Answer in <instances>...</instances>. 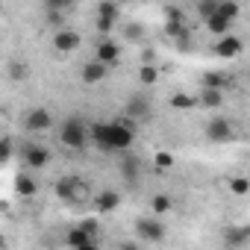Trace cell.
<instances>
[{
  "label": "cell",
  "instance_id": "1",
  "mask_svg": "<svg viewBox=\"0 0 250 250\" xmlns=\"http://www.w3.org/2000/svg\"><path fill=\"white\" fill-rule=\"evenodd\" d=\"M88 142H94L106 153H127L136 145V124L112 121V124H91Z\"/></svg>",
  "mask_w": 250,
  "mask_h": 250
},
{
  "label": "cell",
  "instance_id": "18",
  "mask_svg": "<svg viewBox=\"0 0 250 250\" xmlns=\"http://www.w3.org/2000/svg\"><path fill=\"white\" fill-rule=\"evenodd\" d=\"M121 174H124V180H127L130 186L139 183V177H142V165H139V159H136V156H124V159H121Z\"/></svg>",
  "mask_w": 250,
  "mask_h": 250
},
{
  "label": "cell",
  "instance_id": "19",
  "mask_svg": "<svg viewBox=\"0 0 250 250\" xmlns=\"http://www.w3.org/2000/svg\"><path fill=\"white\" fill-rule=\"evenodd\" d=\"M165 33H168V39H174L177 44H186V42L191 39V33H188V27H186L183 21H168V24H165Z\"/></svg>",
  "mask_w": 250,
  "mask_h": 250
},
{
  "label": "cell",
  "instance_id": "12",
  "mask_svg": "<svg viewBox=\"0 0 250 250\" xmlns=\"http://www.w3.org/2000/svg\"><path fill=\"white\" fill-rule=\"evenodd\" d=\"M21 156H24V165H27V168H33V171H39V168H47V165H50V150H47V147H42V145H27V147L21 150Z\"/></svg>",
  "mask_w": 250,
  "mask_h": 250
},
{
  "label": "cell",
  "instance_id": "34",
  "mask_svg": "<svg viewBox=\"0 0 250 250\" xmlns=\"http://www.w3.org/2000/svg\"><path fill=\"white\" fill-rule=\"evenodd\" d=\"M165 12H168V21H183V12H180L177 6H168Z\"/></svg>",
  "mask_w": 250,
  "mask_h": 250
},
{
  "label": "cell",
  "instance_id": "7",
  "mask_svg": "<svg viewBox=\"0 0 250 250\" xmlns=\"http://www.w3.org/2000/svg\"><path fill=\"white\" fill-rule=\"evenodd\" d=\"M241 50H244V44L232 33H224L215 42V56H221V59H235V56H241Z\"/></svg>",
  "mask_w": 250,
  "mask_h": 250
},
{
  "label": "cell",
  "instance_id": "26",
  "mask_svg": "<svg viewBox=\"0 0 250 250\" xmlns=\"http://www.w3.org/2000/svg\"><path fill=\"white\" fill-rule=\"evenodd\" d=\"M77 6V0H44V9H53V12H71Z\"/></svg>",
  "mask_w": 250,
  "mask_h": 250
},
{
  "label": "cell",
  "instance_id": "22",
  "mask_svg": "<svg viewBox=\"0 0 250 250\" xmlns=\"http://www.w3.org/2000/svg\"><path fill=\"white\" fill-rule=\"evenodd\" d=\"M171 106L180 109V112H188V109L197 106V97H194V94H186V91H177V94L171 97Z\"/></svg>",
  "mask_w": 250,
  "mask_h": 250
},
{
  "label": "cell",
  "instance_id": "25",
  "mask_svg": "<svg viewBox=\"0 0 250 250\" xmlns=\"http://www.w3.org/2000/svg\"><path fill=\"white\" fill-rule=\"evenodd\" d=\"M229 191L238 194V197L250 194V180H247V177H232V180H229Z\"/></svg>",
  "mask_w": 250,
  "mask_h": 250
},
{
  "label": "cell",
  "instance_id": "5",
  "mask_svg": "<svg viewBox=\"0 0 250 250\" xmlns=\"http://www.w3.org/2000/svg\"><path fill=\"white\" fill-rule=\"evenodd\" d=\"M85 191H88V188L83 186V180H80V177H62V180L56 183V194H59L65 203H77Z\"/></svg>",
  "mask_w": 250,
  "mask_h": 250
},
{
  "label": "cell",
  "instance_id": "28",
  "mask_svg": "<svg viewBox=\"0 0 250 250\" xmlns=\"http://www.w3.org/2000/svg\"><path fill=\"white\" fill-rule=\"evenodd\" d=\"M215 9H218V0H200V3H197V15H200V21L209 18Z\"/></svg>",
  "mask_w": 250,
  "mask_h": 250
},
{
  "label": "cell",
  "instance_id": "29",
  "mask_svg": "<svg viewBox=\"0 0 250 250\" xmlns=\"http://www.w3.org/2000/svg\"><path fill=\"white\" fill-rule=\"evenodd\" d=\"M12 153H15L12 142H9V139H0V165H6V162L12 159Z\"/></svg>",
  "mask_w": 250,
  "mask_h": 250
},
{
  "label": "cell",
  "instance_id": "35",
  "mask_svg": "<svg viewBox=\"0 0 250 250\" xmlns=\"http://www.w3.org/2000/svg\"><path fill=\"white\" fill-rule=\"evenodd\" d=\"M80 227H85V229H88V232H97V224H94V221H83V224H80Z\"/></svg>",
  "mask_w": 250,
  "mask_h": 250
},
{
  "label": "cell",
  "instance_id": "17",
  "mask_svg": "<svg viewBox=\"0 0 250 250\" xmlns=\"http://www.w3.org/2000/svg\"><path fill=\"white\" fill-rule=\"evenodd\" d=\"M197 106H203V109H221L224 106V91H218V88H200Z\"/></svg>",
  "mask_w": 250,
  "mask_h": 250
},
{
  "label": "cell",
  "instance_id": "23",
  "mask_svg": "<svg viewBox=\"0 0 250 250\" xmlns=\"http://www.w3.org/2000/svg\"><path fill=\"white\" fill-rule=\"evenodd\" d=\"M97 15H103V18H118V15H121V3H118V0H100V3H97Z\"/></svg>",
  "mask_w": 250,
  "mask_h": 250
},
{
  "label": "cell",
  "instance_id": "2",
  "mask_svg": "<svg viewBox=\"0 0 250 250\" xmlns=\"http://www.w3.org/2000/svg\"><path fill=\"white\" fill-rule=\"evenodd\" d=\"M59 142H62V147H68V150H83L85 145H88V124L83 121V118H65L62 121V127H59Z\"/></svg>",
  "mask_w": 250,
  "mask_h": 250
},
{
  "label": "cell",
  "instance_id": "3",
  "mask_svg": "<svg viewBox=\"0 0 250 250\" xmlns=\"http://www.w3.org/2000/svg\"><path fill=\"white\" fill-rule=\"evenodd\" d=\"M206 139L215 142V145H229V142L235 139V124H232L229 118H224V115L212 118V121L206 124Z\"/></svg>",
  "mask_w": 250,
  "mask_h": 250
},
{
  "label": "cell",
  "instance_id": "31",
  "mask_svg": "<svg viewBox=\"0 0 250 250\" xmlns=\"http://www.w3.org/2000/svg\"><path fill=\"white\" fill-rule=\"evenodd\" d=\"M124 36H127V39H133V42H139V39L145 36V27H142V24H130L127 30H124Z\"/></svg>",
  "mask_w": 250,
  "mask_h": 250
},
{
  "label": "cell",
  "instance_id": "16",
  "mask_svg": "<svg viewBox=\"0 0 250 250\" xmlns=\"http://www.w3.org/2000/svg\"><path fill=\"white\" fill-rule=\"evenodd\" d=\"M118 206H121V194H118V191H109V188H106V191H100V194L94 197V209H97L100 215L115 212Z\"/></svg>",
  "mask_w": 250,
  "mask_h": 250
},
{
  "label": "cell",
  "instance_id": "13",
  "mask_svg": "<svg viewBox=\"0 0 250 250\" xmlns=\"http://www.w3.org/2000/svg\"><path fill=\"white\" fill-rule=\"evenodd\" d=\"M232 83H235V80H232V74H227V71H206L203 80H200L203 88H218V91H227Z\"/></svg>",
  "mask_w": 250,
  "mask_h": 250
},
{
  "label": "cell",
  "instance_id": "36",
  "mask_svg": "<svg viewBox=\"0 0 250 250\" xmlns=\"http://www.w3.org/2000/svg\"><path fill=\"white\" fill-rule=\"evenodd\" d=\"M118 3H121V0H118Z\"/></svg>",
  "mask_w": 250,
  "mask_h": 250
},
{
  "label": "cell",
  "instance_id": "9",
  "mask_svg": "<svg viewBox=\"0 0 250 250\" xmlns=\"http://www.w3.org/2000/svg\"><path fill=\"white\" fill-rule=\"evenodd\" d=\"M65 244L68 247H77V250H91V247H97V238H94V232H88L85 227H71L68 232H65Z\"/></svg>",
  "mask_w": 250,
  "mask_h": 250
},
{
  "label": "cell",
  "instance_id": "15",
  "mask_svg": "<svg viewBox=\"0 0 250 250\" xmlns=\"http://www.w3.org/2000/svg\"><path fill=\"white\" fill-rule=\"evenodd\" d=\"M15 194H18V197H27V200L36 197V194H39V180H36L33 174H18V177H15Z\"/></svg>",
  "mask_w": 250,
  "mask_h": 250
},
{
  "label": "cell",
  "instance_id": "24",
  "mask_svg": "<svg viewBox=\"0 0 250 250\" xmlns=\"http://www.w3.org/2000/svg\"><path fill=\"white\" fill-rule=\"evenodd\" d=\"M174 206V200L168 197V194H153L150 197V209H153V215H162V212H168Z\"/></svg>",
  "mask_w": 250,
  "mask_h": 250
},
{
  "label": "cell",
  "instance_id": "10",
  "mask_svg": "<svg viewBox=\"0 0 250 250\" xmlns=\"http://www.w3.org/2000/svg\"><path fill=\"white\" fill-rule=\"evenodd\" d=\"M94 59H100L103 65H118L121 62V47H118V42H112L109 36H100V42H97V50H94Z\"/></svg>",
  "mask_w": 250,
  "mask_h": 250
},
{
  "label": "cell",
  "instance_id": "4",
  "mask_svg": "<svg viewBox=\"0 0 250 250\" xmlns=\"http://www.w3.org/2000/svg\"><path fill=\"white\" fill-rule=\"evenodd\" d=\"M24 127H27V133H47V130L53 127V115H50V109H44V106L30 109L27 118H24Z\"/></svg>",
  "mask_w": 250,
  "mask_h": 250
},
{
  "label": "cell",
  "instance_id": "11",
  "mask_svg": "<svg viewBox=\"0 0 250 250\" xmlns=\"http://www.w3.org/2000/svg\"><path fill=\"white\" fill-rule=\"evenodd\" d=\"M106 77H109V65H103L100 59H91V62H85V65L80 68L83 85H97V83H103Z\"/></svg>",
  "mask_w": 250,
  "mask_h": 250
},
{
  "label": "cell",
  "instance_id": "32",
  "mask_svg": "<svg viewBox=\"0 0 250 250\" xmlns=\"http://www.w3.org/2000/svg\"><path fill=\"white\" fill-rule=\"evenodd\" d=\"M47 24H53L56 30L65 27V12H53V9H47Z\"/></svg>",
  "mask_w": 250,
  "mask_h": 250
},
{
  "label": "cell",
  "instance_id": "8",
  "mask_svg": "<svg viewBox=\"0 0 250 250\" xmlns=\"http://www.w3.org/2000/svg\"><path fill=\"white\" fill-rule=\"evenodd\" d=\"M136 232H139V238H145V241L156 244V241H162V238H165V224H159V221H156V215H153V218H139Z\"/></svg>",
  "mask_w": 250,
  "mask_h": 250
},
{
  "label": "cell",
  "instance_id": "20",
  "mask_svg": "<svg viewBox=\"0 0 250 250\" xmlns=\"http://www.w3.org/2000/svg\"><path fill=\"white\" fill-rule=\"evenodd\" d=\"M147 112H150V100L147 97H142V94L130 97V103H127V115L130 118H145Z\"/></svg>",
  "mask_w": 250,
  "mask_h": 250
},
{
  "label": "cell",
  "instance_id": "6",
  "mask_svg": "<svg viewBox=\"0 0 250 250\" xmlns=\"http://www.w3.org/2000/svg\"><path fill=\"white\" fill-rule=\"evenodd\" d=\"M80 44H83V36H80L77 30L59 27V30L53 33V47H56L59 53H74V50H77Z\"/></svg>",
  "mask_w": 250,
  "mask_h": 250
},
{
  "label": "cell",
  "instance_id": "30",
  "mask_svg": "<svg viewBox=\"0 0 250 250\" xmlns=\"http://www.w3.org/2000/svg\"><path fill=\"white\" fill-rule=\"evenodd\" d=\"M9 77H12V80H24V77H27V65H24V62H12V65H9Z\"/></svg>",
  "mask_w": 250,
  "mask_h": 250
},
{
  "label": "cell",
  "instance_id": "27",
  "mask_svg": "<svg viewBox=\"0 0 250 250\" xmlns=\"http://www.w3.org/2000/svg\"><path fill=\"white\" fill-rule=\"evenodd\" d=\"M94 24H97V33H100V36H112V30H115L118 18H103V15H97V18H94Z\"/></svg>",
  "mask_w": 250,
  "mask_h": 250
},
{
  "label": "cell",
  "instance_id": "14",
  "mask_svg": "<svg viewBox=\"0 0 250 250\" xmlns=\"http://www.w3.org/2000/svg\"><path fill=\"white\" fill-rule=\"evenodd\" d=\"M232 24H235V21H229V18H227V15H221L218 9H215L209 18H203V27H206L212 36H224V33H229V30H232Z\"/></svg>",
  "mask_w": 250,
  "mask_h": 250
},
{
  "label": "cell",
  "instance_id": "21",
  "mask_svg": "<svg viewBox=\"0 0 250 250\" xmlns=\"http://www.w3.org/2000/svg\"><path fill=\"white\" fill-rule=\"evenodd\" d=\"M139 83H142V85H156V83H159V68H156V62H142Z\"/></svg>",
  "mask_w": 250,
  "mask_h": 250
},
{
  "label": "cell",
  "instance_id": "33",
  "mask_svg": "<svg viewBox=\"0 0 250 250\" xmlns=\"http://www.w3.org/2000/svg\"><path fill=\"white\" fill-rule=\"evenodd\" d=\"M156 165H159V168H171V165H174V156H171L168 150H159V153H156Z\"/></svg>",
  "mask_w": 250,
  "mask_h": 250
}]
</instances>
